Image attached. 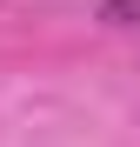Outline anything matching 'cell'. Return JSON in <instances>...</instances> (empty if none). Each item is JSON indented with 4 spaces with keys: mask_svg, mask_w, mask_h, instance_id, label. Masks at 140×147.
<instances>
[{
    "mask_svg": "<svg viewBox=\"0 0 140 147\" xmlns=\"http://www.w3.org/2000/svg\"><path fill=\"white\" fill-rule=\"evenodd\" d=\"M100 20H107V27H140V0H107Z\"/></svg>",
    "mask_w": 140,
    "mask_h": 147,
    "instance_id": "1",
    "label": "cell"
}]
</instances>
